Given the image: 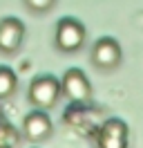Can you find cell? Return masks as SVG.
I'll return each mask as SVG.
<instances>
[{
	"label": "cell",
	"instance_id": "1",
	"mask_svg": "<svg viewBox=\"0 0 143 148\" xmlns=\"http://www.w3.org/2000/svg\"><path fill=\"white\" fill-rule=\"evenodd\" d=\"M85 40V29L78 20L74 18H63L56 27V45L65 49V52H74L78 49Z\"/></svg>",
	"mask_w": 143,
	"mask_h": 148
},
{
	"label": "cell",
	"instance_id": "2",
	"mask_svg": "<svg viewBox=\"0 0 143 148\" xmlns=\"http://www.w3.org/2000/svg\"><path fill=\"white\" fill-rule=\"evenodd\" d=\"M58 92H61V85H58V81H56L54 76H38L34 83H31L29 97H31V101H34L36 106L49 108V106H54Z\"/></svg>",
	"mask_w": 143,
	"mask_h": 148
},
{
	"label": "cell",
	"instance_id": "3",
	"mask_svg": "<svg viewBox=\"0 0 143 148\" xmlns=\"http://www.w3.org/2000/svg\"><path fill=\"white\" fill-rule=\"evenodd\" d=\"M63 88L69 99L74 101H87L92 90H89V83H87V76L80 72V70H69L63 79Z\"/></svg>",
	"mask_w": 143,
	"mask_h": 148
},
{
	"label": "cell",
	"instance_id": "4",
	"mask_svg": "<svg viewBox=\"0 0 143 148\" xmlns=\"http://www.w3.org/2000/svg\"><path fill=\"white\" fill-rule=\"evenodd\" d=\"M25 27L18 18H5L0 23V49L2 52H14L20 40H22Z\"/></svg>",
	"mask_w": 143,
	"mask_h": 148
},
{
	"label": "cell",
	"instance_id": "5",
	"mask_svg": "<svg viewBox=\"0 0 143 148\" xmlns=\"http://www.w3.org/2000/svg\"><path fill=\"white\" fill-rule=\"evenodd\" d=\"M92 58L94 63L101 65V67H114L118 61H121V47L116 40L112 38H103L94 45V52H92Z\"/></svg>",
	"mask_w": 143,
	"mask_h": 148
},
{
	"label": "cell",
	"instance_id": "6",
	"mask_svg": "<svg viewBox=\"0 0 143 148\" xmlns=\"http://www.w3.org/2000/svg\"><path fill=\"white\" fill-rule=\"evenodd\" d=\"M101 144H103V148H125V144H127V126L121 119H110L103 126Z\"/></svg>",
	"mask_w": 143,
	"mask_h": 148
},
{
	"label": "cell",
	"instance_id": "7",
	"mask_svg": "<svg viewBox=\"0 0 143 148\" xmlns=\"http://www.w3.org/2000/svg\"><path fill=\"white\" fill-rule=\"evenodd\" d=\"M25 132L29 139H45L52 132V121L43 112H31L25 119Z\"/></svg>",
	"mask_w": 143,
	"mask_h": 148
},
{
	"label": "cell",
	"instance_id": "8",
	"mask_svg": "<svg viewBox=\"0 0 143 148\" xmlns=\"http://www.w3.org/2000/svg\"><path fill=\"white\" fill-rule=\"evenodd\" d=\"M14 88H16V74L7 67H0V97L11 94Z\"/></svg>",
	"mask_w": 143,
	"mask_h": 148
},
{
	"label": "cell",
	"instance_id": "9",
	"mask_svg": "<svg viewBox=\"0 0 143 148\" xmlns=\"http://www.w3.org/2000/svg\"><path fill=\"white\" fill-rule=\"evenodd\" d=\"M25 2H27V5H29L34 11H47L54 2H56V0H25Z\"/></svg>",
	"mask_w": 143,
	"mask_h": 148
}]
</instances>
